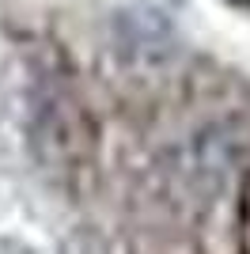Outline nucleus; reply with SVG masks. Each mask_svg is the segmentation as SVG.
<instances>
[{
	"mask_svg": "<svg viewBox=\"0 0 250 254\" xmlns=\"http://www.w3.org/2000/svg\"><path fill=\"white\" fill-rule=\"evenodd\" d=\"M118 50L136 68H163L178 57V34L159 11L133 8L118 15Z\"/></svg>",
	"mask_w": 250,
	"mask_h": 254,
	"instance_id": "obj_2",
	"label": "nucleus"
},
{
	"mask_svg": "<svg viewBox=\"0 0 250 254\" xmlns=\"http://www.w3.org/2000/svg\"><path fill=\"white\" fill-rule=\"evenodd\" d=\"M34 159L50 175H68L83 163L91 148V126L83 106L61 84V76H38L31 91V118H27Z\"/></svg>",
	"mask_w": 250,
	"mask_h": 254,
	"instance_id": "obj_1",
	"label": "nucleus"
},
{
	"mask_svg": "<svg viewBox=\"0 0 250 254\" xmlns=\"http://www.w3.org/2000/svg\"><path fill=\"white\" fill-rule=\"evenodd\" d=\"M0 254H34L27 243H19V239H4L0 235Z\"/></svg>",
	"mask_w": 250,
	"mask_h": 254,
	"instance_id": "obj_3",
	"label": "nucleus"
}]
</instances>
